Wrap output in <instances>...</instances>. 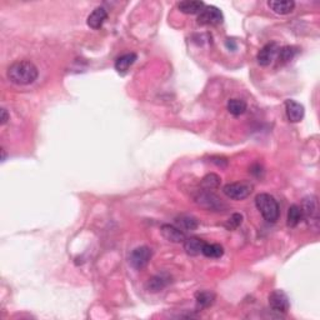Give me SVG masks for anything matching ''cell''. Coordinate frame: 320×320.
Returning a JSON list of instances; mask_svg holds the SVG:
<instances>
[{
  "instance_id": "1",
  "label": "cell",
  "mask_w": 320,
  "mask_h": 320,
  "mask_svg": "<svg viewBox=\"0 0 320 320\" xmlns=\"http://www.w3.org/2000/svg\"><path fill=\"white\" fill-rule=\"evenodd\" d=\"M8 79L16 85H29L38 79L39 70L32 61L19 60L8 68Z\"/></svg>"
},
{
  "instance_id": "2",
  "label": "cell",
  "mask_w": 320,
  "mask_h": 320,
  "mask_svg": "<svg viewBox=\"0 0 320 320\" xmlns=\"http://www.w3.org/2000/svg\"><path fill=\"white\" fill-rule=\"evenodd\" d=\"M255 205L268 223H275L279 219V204L270 194H266V193L258 194L255 198Z\"/></svg>"
},
{
  "instance_id": "3",
  "label": "cell",
  "mask_w": 320,
  "mask_h": 320,
  "mask_svg": "<svg viewBox=\"0 0 320 320\" xmlns=\"http://www.w3.org/2000/svg\"><path fill=\"white\" fill-rule=\"evenodd\" d=\"M195 203L209 212H224L226 209V204L221 201V199L210 190H203L195 195Z\"/></svg>"
},
{
  "instance_id": "4",
  "label": "cell",
  "mask_w": 320,
  "mask_h": 320,
  "mask_svg": "<svg viewBox=\"0 0 320 320\" xmlns=\"http://www.w3.org/2000/svg\"><path fill=\"white\" fill-rule=\"evenodd\" d=\"M253 188L254 187L249 181H237L226 184L223 188V193L233 200H244L252 194Z\"/></svg>"
},
{
  "instance_id": "5",
  "label": "cell",
  "mask_w": 320,
  "mask_h": 320,
  "mask_svg": "<svg viewBox=\"0 0 320 320\" xmlns=\"http://www.w3.org/2000/svg\"><path fill=\"white\" fill-rule=\"evenodd\" d=\"M151 255H153V252H151L150 248H148V246H138V248H135L130 253L129 263H130V265L134 269L142 270L150 262Z\"/></svg>"
},
{
  "instance_id": "6",
  "label": "cell",
  "mask_w": 320,
  "mask_h": 320,
  "mask_svg": "<svg viewBox=\"0 0 320 320\" xmlns=\"http://www.w3.org/2000/svg\"><path fill=\"white\" fill-rule=\"evenodd\" d=\"M223 13L214 5L204 7L203 10L198 15V24L200 25H218L223 23Z\"/></svg>"
},
{
  "instance_id": "7",
  "label": "cell",
  "mask_w": 320,
  "mask_h": 320,
  "mask_svg": "<svg viewBox=\"0 0 320 320\" xmlns=\"http://www.w3.org/2000/svg\"><path fill=\"white\" fill-rule=\"evenodd\" d=\"M302 213L303 217L307 218L309 221H319V205H318V199L316 196L310 195L307 198L303 199L302 203Z\"/></svg>"
},
{
  "instance_id": "8",
  "label": "cell",
  "mask_w": 320,
  "mask_h": 320,
  "mask_svg": "<svg viewBox=\"0 0 320 320\" xmlns=\"http://www.w3.org/2000/svg\"><path fill=\"white\" fill-rule=\"evenodd\" d=\"M269 305L274 311L278 313H286L290 308L289 298L283 290H274L269 294Z\"/></svg>"
},
{
  "instance_id": "9",
  "label": "cell",
  "mask_w": 320,
  "mask_h": 320,
  "mask_svg": "<svg viewBox=\"0 0 320 320\" xmlns=\"http://www.w3.org/2000/svg\"><path fill=\"white\" fill-rule=\"evenodd\" d=\"M279 53V47L277 43H268L266 45H264L260 52L258 53L257 60L258 63L262 66H268L270 65L271 61L274 60V58L277 57V54Z\"/></svg>"
},
{
  "instance_id": "10",
  "label": "cell",
  "mask_w": 320,
  "mask_h": 320,
  "mask_svg": "<svg viewBox=\"0 0 320 320\" xmlns=\"http://www.w3.org/2000/svg\"><path fill=\"white\" fill-rule=\"evenodd\" d=\"M285 111L289 122L299 123L304 118V106L293 99H288L285 102Z\"/></svg>"
},
{
  "instance_id": "11",
  "label": "cell",
  "mask_w": 320,
  "mask_h": 320,
  "mask_svg": "<svg viewBox=\"0 0 320 320\" xmlns=\"http://www.w3.org/2000/svg\"><path fill=\"white\" fill-rule=\"evenodd\" d=\"M160 233L170 243H184V240L187 239L183 230L179 229L178 226L170 225V224H163Z\"/></svg>"
},
{
  "instance_id": "12",
  "label": "cell",
  "mask_w": 320,
  "mask_h": 320,
  "mask_svg": "<svg viewBox=\"0 0 320 320\" xmlns=\"http://www.w3.org/2000/svg\"><path fill=\"white\" fill-rule=\"evenodd\" d=\"M108 19V12H106L105 8L98 7L90 13V15L86 19V24L92 29L98 30L103 27V24L105 23V20Z\"/></svg>"
},
{
  "instance_id": "13",
  "label": "cell",
  "mask_w": 320,
  "mask_h": 320,
  "mask_svg": "<svg viewBox=\"0 0 320 320\" xmlns=\"http://www.w3.org/2000/svg\"><path fill=\"white\" fill-rule=\"evenodd\" d=\"M170 283V277L168 274H158L154 275L153 278L148 280L147 283V289L151 293H158V291H162L163 289L167 288Z\"/></svg>"
},
{
  "instance_id": "14",
  "label": "cell",
  "mask_w": 320,
  "mask_h": 320,
  "mask_svg": "<svg viewBox=\"0 0 320 320\" xmlns=\"http://www.w3.org/2000/svg\"><path fill=\"white\" fill-rule=\"evenodd\" d=\"M268 7L279 15H286L293 12L295 3L293 0H270L268 2Z\"/></svg>"
},
{
  "instance_id": "15",
  "label": "cell",
  "mask_w": 320,
  "mask_h": 320,
  "mask_svg": "<svg viewBox=\"0 0 320 320\" xmlns=\"http://www.w3.org/2000/svg\"><path fill=\"white\" fill-rule=\"evenodd\" d=\"M184 250L187 252V254L192 255V257H196L199 255L203 250V246L205 244V241L200 238H196V237H190L187 238L184 240Z\"/></svg>"
},
{
  "instance_id": "16",
  "label": "cell",
  "mask_w": 320,
  "mask_h": 320,
  "mask_svg": "<svg viewBox=\"0 0 320 320\" xmlns=\"http://www.w3.org/2000/svg\"><path fill=\"white\" fill-rule=\"evenodd\" d=\"M136 58L138 57L135 53H128V54L122 55V57L118 58L117 61H115V65H114L115 70H117L119 74H124L126 70L130 68L134 63H135Z\"/></svg>"
},
{
  "instance_id": "17",
  "label": "cell",
  "mask_w": 320,
  "mask_h": 320,
  "mask_svg": "<svg viewBox=\"0 0 320 320\" xmlns=\"http://www.w3.org/2000/svg\"><path fill=\"white\" fill-rule=\"evenodd\" d=\"M205 4L203 2H190V0H185L178 4L179 10L184 14H198L203 10Z\"/></svg>"
},
{
  "instance_id": "18",
  "label": "cell",
  "mask_w": 320,
  "mask_h": 320,
  "mask_svg": "<svg viewBox=\"0 0 320 320\" xmlns=\"http://www.w3.org/2000/svg\"><path fill=\"white\" fill-rule=\"evenodd\" d=\"M175 223L178 224L179 229H184V230H195L199 226V221L198 219L193 215H187L183 214L180 217H178L175 219Z\"/></svg>"
},
{
  "instance_id": "19",
  "label": "cell",
  "mask_w": 320,
  "mask_h": 320,
  "mask_svg": "<svg viewBox=\"0 0 320 320\" xmlns=\"http://www.w3.org/2000/svg\"><path fill=\"white\" fill-rule=\"evenodd\" d=\"M228 111L234 117H240L245 113L246 110V103L243 99H230L228 102Z\"/></svg>"
},
{
  "instance_id": "20",
  "label": "cell",
  "mask_w": 320,
  "mask_h": 320,
  "mask_svg": "<svg viewBox=\"0 0 320 320\" xmlns=\"http://www.w3.org/2000/svg\"><path fill=\"white\" fill-rule=\"evenodd\" d=\"M196 303L200 308H209L210 305L214 304L215 302V294L213 291H198L195 294Z\"/></svg>"
},
{
  "instance_id": "21",
  "label": "cell",
  "mask_w": 320,
  "mask_h": 320,
  "mask_svg": "<svg viewBox=\"0 0 320 320\" xmlns=\"http://www.w3.org/2000/svg\"><path fill=\"white\" fill-rule=\"evenodd\" d=\"M302 218H303V213H302V209H300V207L293 204V205L289 208L288 219H286V220H288L286 221V223H288V226H290V228H295L298 224L300 223Z\"/></svg>"
},
{
  "instance_id": "22",
  "label": "cell",
  "mask_w": 320,
  "mask_h": 320,
  "mask_svg": "<svg viewBox=\"0 0 320 320\" xmlns=\"http://www.w3.org/2000/svg\"><path fill=\"white\" fill-rule=\"evenodd\" d=\"M201 254L205 255L207 258H214V259H218V258L223 257L224 249L223 246L219 245V244L205 243L203 246V250H201Z\"/></svg>"
},
{
  "instance_id": "23",
  "label": "cell",
  "mask_w": 320,
  "mask_h": 320,
  "mask_svg": "<svg viewBox=\"0 0 320 320\" xmlns=\"http://www.w3.org/2000/svg\"><path fill=\"white\" fill-rule=\"evenodd\" d=\"M220 181H221L220 176L214 173H210L201 179L200 184L204 190H212V189H217L219 185H220Z\"/></svg>"
},
{
  "instance_id": "24",
  "label": "cell",
  "mask_w": 320,
  "mask_h": 320,
  "mask_svg": "<svg viewBox=\"0 0 320 320\" xmlns=\"http://www.w3.org/2000/svg\"><path fill=\"white\" fill-rule=\"evenodd\" d=\"M298 52H299V49L293 45L282 48V49H279V60L282 63H288V61L293 60V58L298 54Z\"/></svg>"
},
{
  "instance_id": "25",
  "label": "cell",
  "mask_w": 320,
  "mask_h": 320,
  "mask_svg": "<svg viewBox=\"0 0 320 320\" xmlns=\"http://www.w3.org/2000/svg\"><path fill=\"white\" fill-rule=\"evenodd\" d=\"M241 223H243V215L239 214V213H235V214H233L229 220L225 223V228L229 230L237 229L238 226L241 225Z\"/></svg>"
},
{
  "instance_id": "26",
  "label": "cell",
  "mask_w": 320,
  "mask_h": 320,
  "mask_svg": "<svg viewBox=\"0 0 320 320\" xmlns=\"http://www.w3.org/2000/svg\"><path fill=\"white\" fill-rule=\"evenodd\" d=\"M10 119V115H9V113H8V110L7 109H4L3 108L2 109V125H5L8 123V120Z\"/></svg>"
},
{
  "instance_id": "27",
  "label": "cell",
  "mask_w": 320,
  "mask_h": 320,
  "mask_svg": "<svg viewBox=\"0 0 320 320\" xmlns=\"http://www.w3.org/2000/svg\"><path fill=\"white\" fill-rule=\"evenodd\" d=\"M2 153H3V158H2V162H5V158H7V154H5V150H4V149H2Z\"/></svg>"
}]
</instances>
